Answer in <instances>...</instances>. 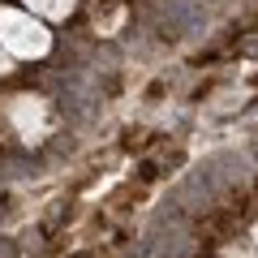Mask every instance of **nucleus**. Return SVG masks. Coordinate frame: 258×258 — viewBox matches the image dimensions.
Returning <instances> with one entry per match:
<instances>
[{
  "label": "nucleus",
  "mask_w": 258,
  "mask_h": 258,
  "mask_svg": "<svg viewBox=\"0 0 258 258\" xmlns=\"http://www.w3.org/2000/svg\"><path fill=\"white\" fill-rule=\"evenodd\" d=\"M151 142H155V138H151V134H142V129H129V134H125V151H147Z\"/></svg>",
  "instance_id": "nucleus-1"
},
{
  "label": "nucleus",
  "mask_w": 258,
  "mask_h": 258,
  "mask_svg": "<svg viewBox=\"0 0 258 258\" xmlns=\"http://www.w3.org/2000/svg\"><path fill=\"white\" fill-rule=\"evenodd\" d=\"M134 176H138L142 185H151V181L159 176V168H155V164H138V172H134Z\"/></svg>",
  "instance_id": "nucleus-2"
},
{
  "label": "nucleus",
  "mask_w": 258,
  "mask_h": 258,
  "mask_svg": "<svg viewBox=\"0 0 258 258\" xmlns=\"http://www.w3.org/2000/svg\"><path fill=\"white\" fill-rule=\"evenodd\" d=\"M74 258H91V254H74Z\"/></svg>",
  "instance_id": "nucleus-3"
},
{
  "label": "nucleus",
  "mask_w": 258,
  "mask_h": 258,
  "mask_svg": "<svg viewBox=\"0 0 258 258\" xmlns=\"http://www.w3.org/2000/svg\"><path fill=\"white\" fill-rule=\"evenodd\" d=\"M254 82H258V78H254Z\"/></svg>",
  "instance_id": "nucleus-4"
}]
</instances>
